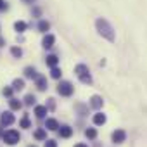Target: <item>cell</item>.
Returning a JSON list of instances; mask_svg holds the SVG:
<instances>
[{
  "instance_id": "obj_1",
  "label": "cell",
  "mask_w": 147,
  "mask_h": 147,
  "mask_svg": "<svg viewBox=\"0 0 147 147\" xmlns=\"http://www.w3.org/2000/svg\"><path fill=\"white\" fill-rule=\"evenodd\" d=\"M95 28H97L99 35H100V36H104L106 40H109V42H114V40H116L114 28L109 24V21H107V19H104V18H97V21H95Z\"/></svg>"
},
{
  "instance_id": "obj_2",
  "label": "cell",
  "mask_w": 147,
  "mask_h": 147,
  "mask_svg": "<svg viewBox=\"0 0 147 147\" xmlns=\"http://www.w3.org/2000/svg\"><path fill=\"white\" fill-rule=\"evenodd\" d=\"M75 73H76V76L80 78L82 83H85V85L92 83V76H90V71H88L87 64H76L75 66Z\"/></svg>"
},
{
  "instance_id": "obj_3",
  "label": "cell",
  "mask_w": 147,
  "mask_h": 147,
  "mask_svg": "<svg viewBox=\"0 0 147 147\" xmlns=\"http://www.w3.org/2000/svg\"><path fill=\"white\" fill-rule=\"evenodd\" d=\"M19 131H16V130H9V131H5L4 133V142L5 144H9V145H14V144H18L19 142Z\"/></svg>"
},
{
  "instance_id": "obj_4",
  "label": "cell",
  "mask_w": 147,
  "mask_h": 147,
  "mask_svg": "<svg viewBox=\"0 0 147 147\" xmlns=\"http://www.w3.org/2000/svg\"><path fill=\"white\" fill-rule=\"evenodd\" d=\"M73 90H75V87H73L69 82H61L59 87H57V92L62 95V97H69L73 94Z\"/></svg>"
},
{
  "instance_id": "obj_5",
  "label": "cell",
  "mask_w": 147,
  "mask_h": 147,
  "mask_svg": "<svg viewBox=\"0 0 147 147\" xmlns=\"http://www.w3.org/2000/svg\"><path fill=\"white\" fill-rule=\"evenodd\" d=\"M111 137H113V142H114V144H123V142L126 140V131L121 130V128H118V130L113 131Z\"/></svg>"
},
{
  "instance_id": "obj_6",
  "label": "cell",
  "mask_w": 147,
  "mask_h": 147,
  "mask_svg": "<svg viewBox=\"0 0 147 147\" xmlns=\"http://www.w3.org/2000/svg\"><path fill=\"white\" fill-rule=\"evenodd\" d=\"M0 123H2L4 126L12 125V123H14V114H12V113H9V111H7V113H4V114H2V118H0Z\"/></svg>"
},
{
  "instance_id": "obj_7",
  "label": "cell",
  "mask_w": 147,
  "mask_h": 147,
  "mask_svg": "<svg viewBox=\"0 0 147 147\" xmlns=\"http://www.w3.org/2000/svg\"><path fill=\"white\" fill-rule=\"evenodd\" d=\"M54 43H55V36H54V35H45V36H43V42H42L43 49H52Z\"/></svg>"
},
{
  "instance_id": "obj_8",
  "label": "cell",
  "mask_w": 147,
  "mask_h": 147,
  "mask_svg": "<svg viewBox=\"0 0 147 147\" xmlns=\"http://www.w3.org/2000/svg\"><path fill=\"white\" fill-rule=\"evenodd\" d=\"M102 104H104V100H102V97H100V95H94V97L90 99V106H92L94 109L102 107Z\"/></svg>"
},
{
  "instance_id": "obj_9",
  "label": "cell",
  "mask_w": 147,
  "mask_h": 147,
  "mask_svg": "<svg viewBox=\"0 0 147 147\" xmlns=\"http://www.w3.org/2000/svg\"><path fill=\"white\" fill-rule=\"evenodd\" d=\"M107 121V118H106V114H102V113H97L95 116H94V123L97 125V126H100V125H104Z\"/></svg>"
},
{
  "instance_id": "obj_10",
  "label": "cell",
  "mask_w": 147,
  "mask_h": 147,
  "mask_svg": "<svg viewBox=\"0 0 147 147\" xmlns=\"http://www.w3.org/2000/svg\"><path fill=\"white\" fill-rule=\"evenodd\" d=\"M45 128H47V130H52V131H54V130H57V128H59V123H57V119H54V118H49V119H47V123H45Z\"/></svg>"
},
{
  "instance_id": "obj_11",
  "label": "cell",
  "mask_w": 147,
  "mask_h": 147,
  "mask_svg": "<svg viewBox=\"0 0 147 147\" xmlns=\"http://www.w3.org/2000/svg\"><path fill=\"white\" fill-rule=\"evenodd\" d=\"M59 133H61L62 138H69V137L73 135V128H71V126H62V128L59 130Z\"/></svg>"
},
{
  "instance_id": "obj_12",
  "label": "cell",
  "mask_w": 147,
  "mask_h": 147,
  "mask_svg": "<svg viewBox=\"0 0 147 147\" xmlns=\"http://www.w3.org/2000/svg\"><path fill=\"white\" fill-rule=\"evenodd\" d=\"M14 30H16L18 33H24V31H26V23H24V21H16V23H14Z\"/></svg>"
},
{
  "instance_id": "obj_13",
  "label": "cell",
  "mask_w": 147,
  "mask_h": 147,
  "mask_svg": "<svg viewBox=\"0 0 147 147\" xmlns=\"http://www.w3.org/2000/svg\"><path fill=\"white\" fill-rule=\"evenodd\" d=\"M45 62H47V66H50V67H55V66H57V62H59V59H57V55H47Z\"/></svg>"
},
{
  "instance_id": "obj_14",
  "label": "cell",
  "mask_w": 147,
  "mask_h": 147,
  "mask_svg": "<svg viewBox=\"0 0 147 147\" xmlns=\"http://www.w3.org/2000/svg\"><path fill=\"white\" fill-rule=\"evenodd\" d=\"M35 114H36V118H43L47 114V106H36L35 107Z\"/></svg>"
},
{
  "instance_id": "obj_15",
  "label": "cell",
  "mask_w": 147,
  "mask_h": 147,
  "mask_svg": "<svg viewBox=\"0 0 147 147\" xmlns=\"http://www.w3.org/2000/svg\"><path fill=\"white\" fill-rule=\"evenodd\" d=\"M24 75H26V78H38V75H36V69L35 67H26L24 69Z\"/></svg>"
},
{
  "instance_id": "obj_16",
  "label": "cell",
  "mask_w": 147,
  "mask_h": 147,
  "mask_svg": "<svg viewBox=\"0 0 147 147\" xmlns=\"http://www.w3.org/2000/svg\"><path fill=\"white\" fill-rule=\"evenodd\" d=\"M36 88H38V90H45V88H47V80H45L43 76H38V78H36Z\"/></svg>"
},
{
  "instance_id": "obj_17",
  "label": "cell",
  "mask_w": 147,
  "mask_h": 147,
  "mask_svg": "<svg viewBox=\"0 0 147 147\" xmlns=\"http://www.w3.org/2000/svg\"><path fill=\"white\" fill-rule=\"evenodd\" d=\"M35 138H36V140H45V138H47V131H45L43 128H38V130L35 131Z\"/></svg>"
},
{
  "instance_id": "obj_18",
  "label": "cell",
  "mask_w": 147,
  "mask_h": 147,
  "mask_svg": "<svg viewBox=\"0 0 147 147\" xmlns=\"http://www.w3.org/2000/svg\"><path fill=\"white\" fill-rule=\"evenodd\" d=\"M12 88H14V90H23V88H24V80H19V78L14 80V82H12Z\"/></svg>"
},
{
  "instance_id": "obj_19",
  "label": "cell",
  "mask_w": 147,
  "mask_h": 147,
  "mask_svg": "<svg viewBox=\"0 0 147 147\" xmlns=\"http://www.w3.org/2000/svg\"><path fill=\"white\" fill-rule=\"evenodd\" d=\"M21 107H23V102H21V100L11 99V109H12V111H18V109H21Z\"/></svg>"
},
{
  "instance_id": "obj_20",
  "label": "cell",
  "mask_w": 147,
  "mask_h": 147,
  "mask_svg": "<svg viewBox=\"0 0 147 147\" xmlns=\"http://www.w3.org/2000/svg\"><path fill=\"white\" fill-rule=\"evenodd\" d=\"M49 28H50V23H49V21H40V23H38V30H40V31L47 33Z\"/></svg>"
},
{
  "instance_id": "obj_21",
  "label": "cell",
  "mask_w": 147,
  "mask_h": 147,
  "mask_svg": "<svg viewBox=\"0 0 147 147\" xmlns=\"http://www.w3.org/2000/svg\"><path fill=\"white\" fill-rule=\"evenodd\" d=\"M85 137L90 138V140H94V138L97 137V130H95V128H88V130H85Z\"/></svg>"
},
{
  "instance_id": "obj_22",
  "label": "cell",
  "mask_w": 147,
  "mask_h": 147,
  "mask_svg": "<svg viewBox=\"0 0 147 147\" xmlns=\"http://www.w3.org/2000/svg\"><path fill=\"white\" fill-rule=\"evenodd\" d=\"M61 75H62V73H61V69L55 66V67H52V71H50V76L54 78V80H59L61 78Z\"/></svg>"
},
{
  "instance_id": "obj_23",
  "label": "cell",
  "mask_w": 147,
  "mask_h": 147,
  "mask_svg": "<svg viewBox=\"0 0 147 147\" xmlns=\"http://www.w3.org/2000/svg\"><path fill=\"white\" fill-rule=\"evenodd\" d=\"M11 54H12L14 57H21V55H23V50H21L19 47H12V49H11Z\"/></svg>"
},
{
  "instance_id": "obj_24",
  "label": "cell",
  "mask_w": 147,
  "mask_h": 147,
  "mask_svg": "<svg viewBox=\"0 0 147 147\" xmlns=\"http://www.w3.org/2000/svg\"><path fill=\"white\" fill-rule=\"evenodd\" d=\"M35 100H36L35 95H26V97H24V104H26V106H33Z\"/></svg>"
},
{
  "instance_id": "obj_25",
  "label": "cell",
  "mask_w": 147,
  "mask_h": 147,
  "mask_svg": "<svg viewBox=\"0 0 147 147\" xmlns=\"http://www.w3.org/2000/svg\"><path fill=\"white\" fill-rule=\"evenodd\" d=\"M21 128H30V118L28 116H24L21 119Z\"/></svg>"
},
{
  "instance_id": "obj_26",
  "label": "cell",
  "mask_w": 147,
  "mask_h": 147,
  "mask_svg": "<svg viewBox=\"0 0 147 147\" xmlns=\"http://www.w3.org/2000/svg\"><path fill=\"white\" fill-rule=\"evenodd\" d=\"M12 90H14V88H9V87H7V88L2 90V94H4L5 97H11V95H12Z\"/></svg>"
},
{
  "instance_id": "obj_27",
  "label": "cell",
  "mask_w": 147,
  "mask_h": 147,
  "mask_svg": "<svg viewBox=\"0 0 147 147\" xmlns=\"http://www.w3.org/2000/svg\"><path fill=\"white\" fill-rule=\"evenodd\" d=\"M45 147H57V142L55 140H47L45 142Z\"/></svg>"
},
{
  "instance_id": "obj_28",
  "label": "cell",
  "mask_w": 147,
  "mask_h": 147,
  "mask_svg": "<svg viewBox=\"0 0 147 147\" xmlns=\"http://www.w3.org/2000/svg\"><path fill=\"white\" fill-rule=\"evenodd\" d=\"M7 5H5V2H4V0H0V11H4Z\"/></svg>"
},
{
  "instance_id": "obj_29",
  "label": "cell",
  "mask_w": 147,
  "mask_h": 147,
  "mask_svg": "<svg viewBox=\"0 0 147 147\" xmlns=\"http://www.w3.org/2000/svg\"><path fill=\"white\" fill-rule=\"evenodd\" d=\"M75 147H88V145H85V144H76Z\"/></svg>"
},
{
  "instance_id": "obj_30",
  "label": "cell",
  "mask_w": 147,
  "mask_h": 147,
  "mask_svg": "<svg viewBox=\"0 0 147 147\" xmlns=\"http://www.w3.org/2000/svg\"><path fill=\"white\" fill-rule=\"evenodd\" d=\"M0 45H4V40H2V38H0Z\"/></svg>"
},
{
  "instance_id": "obj_31",
  "label": "cell",
  "mask_w": 147,
  "mask_h": 147,
  "mask_svg": "<svg viewBox=\"0 0 147 147\" xmlns=\"http://www.w3.org/2000/svg\"><path fill=\"white\" fill-rule=\"evenodd\" d=\"M23 2H33V0H23Z\"/></svg>"
},
{
  "instance_id": "obj_32",
  "label": "cell",
  "mask_w": 147,
  "mask_h": 147,
  "mask_svg": "<svg viewBox=\"0 0 147 147\" xmlns=\"http://www.w3.org/2000/svg\"><path fill=\"white\" fill-rule=\"evenodd\" d=\"M30 147H36V145H30Z\"/></svg>"
},
{
  "instance_id": "obj_33",
  "label": "cell",
  "mask_w": 147,
  "mask_h": 147,
  "mask_svg": "<svg viewBox=\"0 0 147 147\" xmlns=\"http://www.w3.org/2000/svg\"><path fill=\"white\" fill-rule=\"evenodd\" d=\"M0 133H2V131H0Z\"/></svg>"
}]
</instances>
